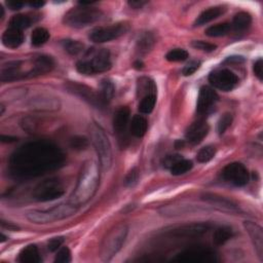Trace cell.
<instances>
[{"instance_id":"55","label":"cell","mask_w":263,"mask_h":263,"mask_svg":"<svg viewBox=\"0 0 263 263\" xmlns=\"http://www.w3.org/2000/svg\"><path fill=\"white\" fill-rule=\"evenodd\" d=\"M6 240H7V238H6L3 234L0 235V242H1V243H4Z\"/></svg>"},{"instance_id":"32","label":"cell","mask_w":263,"mask_h":263,"mask_svg":"<svg viewBox=\"0 0 263 263\" xmlns=\"http://www.w3.org/2000/svg\"><path fill=\"white\" fill-rule=\"evenodd\" d=\"M50 38V32L45 28L38 27L33 30L32 35H31V43L34 46H41Z\"/></svg>"},{"instance_id":"37","label":"cell","mask_w":263,"mask_h":263,"mask_svg":"<svg viewBox=\"0 0 263 263\" xmlns=\"http://www.w3.org/2000/svg\"><path fill=\"white\" fill-rule=\"evenodd\" d=\"M215 154H216V148L212 145H208V146L203 147L197 152L196 160L198 163L205 164V163H208L211 160H213L215 157Z\"/></svg>"},{"instance_id":"40","label":"cell","mask_w":263,"mask_h":263,"mask_svg":"<svg viewBox=\"0 0 263 263\" xmlns=\"http://www.w3.org/2000/svg\"><path fill=\"white\" fill-rule=\"evenodd\" d=\"M139 177H140V175H139L138 169L137 168L132 169L131 171L127 174L126 178H125V186L126 187H129V188L135 187L136 185L138 184Z\"/></svg>"},{"instance_id":"19","label":"cell","mask_w":263,"mask_h":263,"mask_svg":"<svg viewBox=\"0 0 263 263\" xmlns=\"http://www.w3.org/2000/svg\"><path fill=\"white\" fill-rule=\"evenodd\" d=\"M21 65L20 61L8 62V63L1 66L0 69V80L2 83L12 82L15 80H19L24 75L21 72Z\"/></svg>"},{"instance_id":"25","label":"cell","mask_w":263,"mask_h":263,"mask_svg":"<svg viewBox=\"0 0 263 263\" xmlns=\"http://www.w3.org/2000/svg\"><path fill=\"white\" fill-rule=\"evenodd\" d=\"M198 209H195L194 206L191 205H171L161 210V214L166 217H174V216L186 215L190 213L197 212Z\"/></svg>"},{"instance_id":"13","label":"cell","mask_w":263,"mask_h":263,"mask_svg":"<svg viewBox=\"0 0 263 263\" xmlns=\"http://www.w3.org/2000/svg\"><path fill=\"white\" fill-rule=\"evenodd\" d=\"M210 84L220 90L229 91L234 89L239 83L238 76L227 69L215 70L209 75Z\"/></svg>"},{"instance_id":"44","label":"cell","mask_w":263,"mask_h":263,"mask_svg":"<svg viewBox=\"0 0 263 263\" xmlns=\"http://www.w3.org/2000/svg\"><path fill=\"white\" fill-rule=\"evenodd\" d=\"M191 45L196 50H200V51L208 52V53L215 51L216 48H217V46H216L215 44L210 43V42H206L203 40H194L191 42Z\"/></svg>"},{"instance_id":"3","label":"cell","mask_w":263,"mask_h":263,"mask_svg":"<svg viewBox=\"0 0 263 263\" xmlns=\"http://www.w3.org/2000/svg\"><path fill=\"white\" fill-rule=\"evenodd\" d=\"M111 68L110 53L105 49H91L85 59L77 62L76 70L84 75H95L106 72Z\"/></svg>"},{"instance_id":"49","label":"cell","mask_w":263,"mask_h":263,"mask_svg":"<svg viewBox=\"0 0 263 263\" xmlns=\"http://www.w3.org/2000/svg\"><path fill=\"white\" fill-rule=\"evenodd\" d=\"M6 5L11 10H19L23 7L24 2L18 1V0H8V1H6Z\"/></svg>"},{"instance_id":"33","label":"cell","mask_w":263,"mask_h":263,"mask_svg":"<svg viewBox=\"0 0 263 263\" xmlns=\"http://www.w3.org/2000/svg\"><path fill=\"white\" fill-rule=\"evenodd\" d=\"M230 28H231V26L228 23L217 24V25L209 27L205 31V33L207 36H210V37H220V36L226 35L230 31Z\"/></svg>"},{"instance_id":"6","label":"cell","mask_w":263,"mask_h":263,"mask_svg":"<svg viewBox=\"0 0 263 263\" xmlns=\"http://www.w3.org/2000/svg\"><path fill=\"white\" fill-rule=\"evenodd\" d=\"M102 11L90 6H80L70 9L63 18L65 25L72 28H84L98 22L102 18Z\"/></svg>"},{"instance_id":"42","label":"cell","mask_w":263,"mask_h":263,"mask_svg":"<svg viewBox=\"0 0 263 263\" xmlns=\"http://www.w3.org/2000/svg\"><path fill=\"white\" fill-rule=\"evenodd\" d=\"M56 263H69L71 262V252L67 248V247H63L61 248L55 258Z\"/></svg>"},{"instance_id":"46","label":"cell","mask_w":263,"mask_h":263,"mask_svg":"<svg viewBox=\"0 0 263 263\" xmlns=\"http://www.w3.org/2000/svg\"><path fill=\"white\" fill-rule=\"evenodd\" d=\"M253 71H254V74L256 75L257 79L260 82H262L263 81V61L261 58H259L254 63Z\"/></svg>"},{"instance_id":"52","label":"cell","mask_w":263,"mask_h":263,"mask_svg":"<svg viewBox=\"0 0 263 263\" xmlns=\"http://www.w3.org/2000/svg\"><path fill=\"white\" fill-rule=\"evenodd\" d=\"M1 225H2L3 227H7L8 229H11V230H18V229H19V227H18L17 225H14V224H12V223H6V222L3 221V220H1Z\"/></svg>"},{"instance_id":"21","label":"cell","mask_w":263,"mask_h":263,"mask_svg":"<svg viewBox=\"0 0 263 263\" xmlns=\"http://www.w3.org/2000/svg\"><path fill=\"white\" fill-rule=\"evenodd\" d=\"M55 63L54 60L49 57V56H38L36 59H34V63L28 73L27 76H37V75H42L45 73H49L52 71L54 68Z\"/></svg>"},{"instance_id":"14","label":"cell","mask_w":263,"mask_h":263,"mask_svg":"<svg viewBox=\"0 0 263 263\" xmlns=\"http://www.w3.org/2000/svg\"><path fill=\"white\" fill-rule=\"evenodd\" d=\"M223 179L235 185V186H245L249 182V172L246 167L240 163H231L227 165L222 171Z\"/></svg>"},{"instance_id":"16","label":"cell","mask_w":263,"mask_h":263,"mask_svg":"<svg viewBox=\"0 0 263 263\" xmlns=\"http://www.w3.org/2000/svg\"><path fill=\"white\" fill-rule=\"evenodd\" d=\"M244 227L251 239L259 260L263 261V230L261 226L252 221H245Z\"/></svg>"},{"instance_id":"43","label":"cell","mask_w":263,"mask_h":263,"mask_svg":"<svg viewBox=\"0 0 263 263\" xmlns=\"http://www.w3.org/2000/svg\"><path fill=\"white\" fill-rule=\"evenodd\" d=\"M70 145L75 150H84L88 146V141L85 137L76 136L70 140Z\"/></svg>"},{"instance_id":"39","label":"cell","mask_w":263,"mask_h":263,"mask_svg":"<svg viewBox=\"0 0 263 263\" xmlns=\"http://www.w3.org/2000/svg\"><path fill=\"white\" fill-rule=\"evenodd\" d=\"M187 58H188V53L182 49L172 50L166 55V59L169 62H183Z\"/></svg>"},{"instance_id":"4","label":"cell","mask_w":263,"mask_h":263,"mask_svg":"<svg viewBox=\"0 0 263 263\" xmlns=\"http://www.w3.org/2000/svg\"><path fill=\"white\" fill-rule=\"evenodd\" d=\"M77 207L70 202L60 204L48 210H33L27 214V219L35 224H48L66 219L76 213Z\"/></svg>"},{"instance_id":"1","label":"cell","mask_w":263,"mask_h":263,"mask_svg":"<svg viewBox=\"0 0 263 263\" xmlns=\"http://www.w3.org/2000/svg\"><path fill=\"white\" fill-rule=\"evenodd\" d=\"M65 163V154L52 142H29L13 151L8 162L10 175L20 180L36 178L56 171Z\"/></svg>"},{"instance_id":"53","label":"cell","mask_w":263,"mask_h":263,"mask_svg":"<svg viewBox=\"0 0 263 263\" xmlns=\"http://www.w3.org/2000/svg\"><path fill=\"white\" fill-rule=\"evenodd\" d=\"M29 5L31 7H34V8H39L41 6L44 5V2L43 1H31L29 2Z\"/></svg>"},{"instance_id":"35","label":"cell","mask_w":263,"mask_h":263,"mask_svg":"<svg viewBox=\"0 0 263 263\" xmlns=\"http://www.w3.org/2000/svg\"><path fill=\"white\" fill-rule=\"evenodd\" d=\"M192 167H193V165H192L191 161L182 159L181 161H179L176 165H174L171 168V173H172V175L180 176V175H183L185 173L189 172L190 170L192 169Z\"/></svg>"},{"instance_id":"54","label":"cell","mask_w":263,"mask_h":263,"mask_svg":"<svg viewBox=\"0 0 263 263\" xmlns=\"http://www.w3.org/2000/svg\"><path fill=\"white\" fill-rule=\"evenodd\" d=\"M4 17V8L2 7V5L0 4V20H2Z\"/></svg>"},{"instance_id":"36","label":"cell","mask_w":263,"mask_h":263,"mask_svg":"<svg viewBox=\"0 0 263 263\" xmlns=\"http://www.w3.org/2000/svg\"><path fill=\"white\" fill-rule=\"evenodd\" d=\"M114 92H115L114 85L110 81L104 80L101 84V91H100V95L103 98V100L106 103H108L113 98Z\"/></svg>"},{"instance_id":"48","label":"cell","mask_w":263,"mask_h":263,"mask_svg":"<svg viewBox=\"0 0 263 263\" xmlns=\"http://www.w3.org/2000/svg\"><path fill=\"white\" fill-rule=\"evenodd\" d=\"M182 160V157L181 156H168L166 157V159L164 160V166L167 168V169H170L171 170V168L176 165L179 161Z\"/></svg>"},{"instance_id":"45","label":"cell","mask_w":263,"mask_h":263,"mask_svg":"<svg viewBox=\"0 0 263 263\" xmlns=\"http://www.w3.org/2000/svg\"><path fill=\"white\" fill-rule=\"evenodd\" d=\"M200 66V62L199 61H191L189 63L185 66L182 70V74L184 76H190L193 73H195V71L199 68Z\"/></svg>"},{"instance_id":"9","label":"cell","mask_w":263,"mask_h":263,"mask_svg":"<svg viewBox=\"0 0 263 263\" xmlns=\"http://www.w3.org/2000/svg\"><path fill=\"white\" fill-rule=\"evenodd\" d=\"M129 29L130 25L127 22H120L104 27H97L91 30V32L89 33V39L96 43L108 42L125 35Z\"/></svg>"},{"instance_id":"38","label":"cell","mask_w":263,"mask_h":263,"mask_svg":"<svg viewBox=\"0 0 263 263\" xmlns=\"http://www.w3.org/2000/svg\"><path fill=\"white\" fill-rule=\"evenodd\" d=\"M63 48L67 53L75 56L81 54L84 51V44L77 40L67 39L63 41Z\"/></svg>"},{"instance_id":"26","label":"cell","mask_w":263,"mask_h":263,"mask_svg":"<svg viewBox=\"0 0 263 263\" xmlns=\"http://www.w3.org/2000/svg\"><path fill=\"white\" fill-rule=\"evenodd\" d=\"M19 261L22 263H39L41 257L36 245H28L22 249L19 254Z\"/></svg>"},{"instance_id":"20","label":"cell","mask_w":263,"mask_h":263,"mask_svg":"<svg viewBox=\"0 0 263 263\" xmlns=\"http://www.w3.org/2000/svg\"><path fill=\"white\" fill-rule=\"evenodd\" d=\"M202 199L205 200L206 203L211 204L215 207H217L219 209L231 211V212H238L239 207L237 204H235L233 200H230L224 196H220L218 194H214V193H204L202 195Z\"/></svg>"},{"instance_id":"47","label":"cell","mask_w":263,"mask_h":263,"mask_svg":"<svg viewBox=\"0 0 263 263\" xmlns=\"http://www.w3.org/2000/svg\"><path fill=\"white\" fill-rule=\"evenodd\" d=\"M64 243V238H62V237H58V238H54L52 239L49 244H48V248L51 252H55L57 251L60 247L62 246V244Z\"/></svg>"},{"instance_id":"22","label":"cell","mask_w":263,"mask_h":263,"mask_svg":"<svg viewBox=\"0 0 263 263\" xmlns=\"http://www.w3.org/2000/svg\"><path fill=\"white\" fill-rule=\"evenodd\" d=\"M24 41L23 31L9 28L2 35V43L8 49H17Z\"/></svg>"},{"instance_id":"34","label":"cell","mask_w":263,"mask_h":263,"mask_svg":"<svg viewBox=\"0 0 263 263\" xmlns=\"http://www.w3.org/2000/svg\"><path fill=\"white\" fill-rule=\"evenodd\" d=\"M156 103H157V95H147L141 99L138 109L143 114H149L153 111Z\"/></svg>"},{"instance_id":"28","label":"cell","mask_w":263,"mask_h":263,"mask_svg":"<svg viewBox=\"0 0 263 263\" xmlns=\"http://www.w3.org/2000/svg\"><path fill=\"white\" fill-rule=\"evenodd\" d=\"M252 24V17L251 14L246 12V11H241L237 13L233 21V27L237 31V32H242L248 29Z\"/></svg>"},{"instance_id":"41","label":"cell","mask_w":263,"mask_h":263,"mask_svg":"<svg viewBox=\"0 0 263 263\" xmlns=\"http://www.w3.org/2000/svg\"><path fill=\"white\" fill-rule=\"evenodd\" d=\"M231 122H233V115H231L230 113H225L223 114L219 121H218V125H217V131L220 135L224 134L225 131L230 127Z\"/></svg>"},{"instance_id":"27","label":"cell","mask_w":263,"mask_h":263,"mask_svg":"<svg viewBox=\"0 0 263 263\" xmlns=\"http://www.w3.org/2000/svg\"><path fill=\"white\" fill-rule=\"evenodd\" d=\"M147 120L142 115H135L131 122V133L137 137L141 138L147 132Z\"/></svg>"},{"instance_id":"8","label":"cell","mask_w":263,"mask_h":263,"mask_svg":"<svg viewBox=\"0 0 263 263\" xmlns=\"http://www.w3.org/2000/svg\"><path fill=\"white\" fill-rule=\"evenodd\" d=\"M172 261L182 263H215L218 261L215 251L208 247H191L178 253Z\"/></svg>"},{"instance_id":"31","label":"cell","mask_w":263,"mask_h":263,"mask_svg":"<svg viewBox=\"0 0 263 263\" xmlns=\"http://www.w3.org/2000/svg\"><path fill=\"white\" fill-rule=\"evenodd\" d=\"M154 37L151 33L146 32L142 34L137 42V49L141 54L149 53L154 45Z\"/></svg>"},{"instance_id":"12","label":"cell","mask_w":263,"mask_h":263,"mask_svg":"<svg viewBox=\"0 0 263 263\" xmlns=\"http://www.w3.org/2000/svg\"><path fill=\"white\" fill-rule=\"evenodd\" d=\"M66 88L70 92H72L73 95L82 98L83 100L88 102L89 105L99 108V109H102V108H104L107 104L103 100L100 94H98V92H96L94 89L87 86L77 84V83H68Z\"/></svg>"},{"instance_id":"15","label":"cell","mask_w":263,"mask_h":263,"mask_svg":"<svg viewBox=\"0 0 263 263\" xmlns=\"http://www.w3.org/2000/svg\"><path fill=\"white\" fill-rule=\"evenodd\" d=\"M219 97L212 88L210 87H202L199 89V94L197 98L196 104V110L198 113H207L209 112L213 106L217 103Z\"/></svg>"},{"instance_id":"2","label":"cell","mask_w":263,"mask_h":263,"mask_svg":"<svg viewBox=\"0 0 263 263\" xmlns=\"http://www.w3.org/2000/svg\"><path fill=\"white\" fill-rule=\"evenodd\" d=\"M99 183L100 173L97 163L94 161L87 162L82 169L69 202L77 208L86 205L95 195L99 187Z\"/></svg>"},{"instance_id":"23","label":"cell","mask_w":263,"mask_h":263,"mask_svg":"<svg viewBox=\"0 0 263 263\" xmlns=\"http://www.w3.org/2000/svg\"><path fill=\"white\" fill-rule=\"evenodd\" d=\"M130 109L128 107H120L113 116V129L116 133H122L127 129L130 120Z\"/></svg>"},{"instance_id":"50","label":"cell","mask_w":263,"mask_h":263,"mask_svg":"<svg viewBox=\"0 0 263 263\" xmlns=\"http://www.w3.org/2000/svg\"><path fill=\"white\" fill-rule=\"evenodd\" d=\"M147 2L143 1V0H133V1H129V5L133 8H142Z\"/></svg>"},{"instance_id":"30","label":"cell","mask_w":263,"mask_h":263,"mask_svg":"<svg viewBox=\"0 0 263 263\" xmlns=\"http://www.w3.org/2000/svg\"><path fill=\"white\" fill-rule=\"evenodd\" d=\"M32 24V19L26 14H15L9 20V28L23 31Z\"/></svg>"},{"instance_id":"29","label":"cell","mask_w":263,"mask_h":263,"mask_svg":"<svg viewBox=\"0 0 263 263\" xmlns=\"http://www.w3.org/2000/svg\"><path fill=\"white\" fill-rule=\"evenodd\" d=\"M234 236V230L229 226H220L215 230L213 235V241L216 245H223Z\"/></svg>"},{"instance_id":"18","label":"cell","mask_w":263,"mask_h":263,"mask_svg":"<svg viewBox=\"0 0 263 263\" xmlns=\"http://www.w3.org/2000/svg\"><path fill=\"white\" fill-rule=\"evenodd\" d=\"M209 130V125L205 120H197L187 129L185 136L190 143L197 144L203 141V139L208 135Z\"/></svg>"},{"instance_id":"7","label":"cell","mask_w":263,"mask_h":263,"mask_svg":"<svg viewBox=\"0 0 263 263\" xmlns=\"http://www.w3.org/2000/svg\"><path fill=\"white\" fill-rule=\"evenodd\" d=\"M129 233L126 224H119L110 230V233L104 239L101 249V258L103 261L111 260L121 249Z\"/></svg>"},{"instance_id":"10","label":"cell","mask_w":263,"mask_h":263,"mask_svg":"<svg viewBox=\"0 0 263 263\" xmlns=\"http://www.w3.org/2000/svg\"><path fill=\"white\" fill-rule=\"evenodd\" d=\"M65 189L58 179H49L39 183L33 191V198L37 202H50L63 196Z\"/></svg>"},{"instance_id":"51","label":"cell","mask_w":263,"mask_h":263,"mask_svg":"<svg viewBox=\"0 0 263 263\" xmlns=\"http://www.w3.org/2000/svg\"><path fill=\"white\" fill-rule=\"evenodd\" d=\"M0 139H1V142H3V143H13L15 141H18V139L15 137L5 136V135H2Z\"/></svg>"},{"instance_id":"5","label":"cell","mask_w":263,"mask_h":263,"mask_svg":"<svg viewBox=\"0 0 263 263\" xmlns=\"http://www.w3.org/2000/svg\"><path fill=\"white\" fill-rule=\"evenodd\" d=\"M90 138L97 151L101 168L103 170L110 169L112 165L111 144L105 131L97 122H92L90 125Z\"/></svg>"},{"instance_id":"17","label":"cell","mask_w":263,"mask_h":263,"mask_svg":"<svg viewBox=\"0 0 263 263\" xmlns=\"http://www.w3.org/2000/svg\"><path fill=\"white\" fill-rule=\"evenodd\" d=\"M28 105L31 109L36 111H55L59 109L61 103L57 98L39 95L31 99Z\"/></svg>"},{"instance_id":"24","label":"cell","mask_w":263,"mask_h":263,"mask_svg":"<svg viewBox=\"0 0 263 263\" xmlns=\"http://www.w3.org/2000/svg\"><path fill=\"white\" fill-rule=\"evenodd\" d=\"M226 8L224 6H214V7H210L206 10H204L202 13H200L195 23L194 26H203L206 25L212 21H214L215 19L219 18L221 14H223L225 12Z\"/></svg>"},{"instance_id":"11","label":"cell","mask_w":263,"mask_h":263,"mask_svg":"<svg viewBox=\"0 0 263 263\" xmlns=\"http://www.w3.org/2000/svg\"><path fill=\"white\" fill-rule=\"evenodd\" d=\"M210 229V225L208 223H188L177 225L171 228H168L165 234L169 237L173 238H197L205 235Z\"/></svg>"}]
</instances>
